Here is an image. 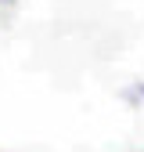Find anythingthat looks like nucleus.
I'll list each match as a JSON object with an SVG mask.
<instances>
[]
</instances>
